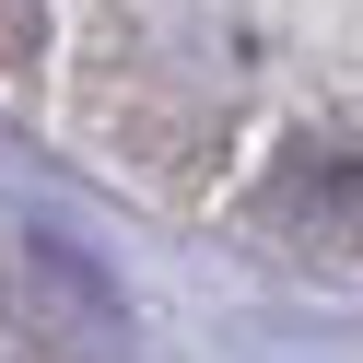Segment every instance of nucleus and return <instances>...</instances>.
<instances>
[{"instance_id": "1", "label": "nucleus", "mask_w": 363, "mask_h": 363, "mask_svg": "<svg viewBox=\"0 0 363 363\" xmlns=\"http://www.w3.org/2000/svg\"><path fill=\"white\" fill-rule=\"evenodd\" d=\"M0 106L129 199L363 281V0H0Z\"/></svg>"}]
</instances>
